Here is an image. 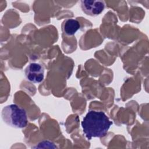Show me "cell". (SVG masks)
Here are the masks:
<instances>
[{"mask_svg": "<svg viewBox=\"0 0 149 149\" xmlns=\"http://www.w3.org/2000/svg\"><path fill=\"white\" fill-rule=\"evenodd\" d=\"M81 124L86 137L90 140L105 136L112 122L104 112L92 110L87 112Z\"/></svg>", "mask_w": 149, "mask_h": 149, "instance_id": "cell-1", "label": "cell"}, {"mask_svg": "<svg viewBox=\"0 0 149 149\" xmlns=\"http://www.w3.org/2000/svg\"><path fill=\"white\" fill-rule=\"evenodd\" d=\"M80 24L76 19H69L65 20L62 24V30L67 36H72L80 29Z\"/></svg>", "mask_w": 149, "mask_h": 149, "instance_id": "cell-5", "label": "cell"}, {"mask_svg": "<svg viewBox=\"0 0 149 149\" xmlns=\"http://www.w3.org/2000/svg\"><path fill=\"white\" fill-rule=\"evenodd\" d=\"M80 3L83 12L91 16H97L100 15L105 6L104 1L100 0H83Z\"/></svg>", "mask_w": 149, "mask_h": 149, "instance_id": "cell-4", "label": "cell"}, {"mask_svg": "<svg viewBox=\"0 0 149 149\" xmlns=\"http://www.w3.org/2000/svg\"><path fill=\"white\" fill-rule=\"evenodd\" d=\"M24 73L27 80L34 83H39L44 80V68L38 63H30L26 67Z\"/></svg>", "mask_w": 149, "mask_h": 149, "instance_id": "cell-3", "label": "cell"}, {"mask_svg": "<svg viewBox=\"0 0 149 149\" xmlns=\"http://www.w3.org/2000/svg\"><path fill=\"white\" fill-rule=\"evenodd\" d=\"M3 121L8 126L17 128H24L27 124V116L26 111L16 104L5 106L2 110Z\"/></svg>", "mask_w": 149, "mask_h": 149, "instance_id": "cell-2", "label": "cell"}]
</instances>
